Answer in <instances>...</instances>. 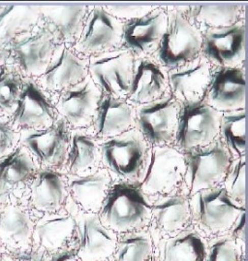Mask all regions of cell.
<instances>
[{
    "label": "cell",
    "mask_w": 248,
    "mask_h": 261,
    "mask_svg": "<svg viewBox=\"0 0 248 261\" xmlns=\"http://www.w3.org/2000/svg\"><path fill=\"white\" fill-rule=\"evenodd\" d=\"M98 218L115 234L138 232L151 221V204L139 186L119 181L109 187Z\"/></svg>",
    "instance_id": "6da1fadb"
},
{
    "label": "cell",
    "mask_w": 248,
    "mask_h": 261,
    "mask_svg": "<svg viewBox=\"0 0 248 261\" xmlns=\"http://www.w3.org/2000/svg\"><path fill=\"white\" fill-rule=\"evenodd\" d=\"M101 161L121 181L140 186L149 166L150 151L139 131L129 130L103 141Z\"/></svg>",
    "instance_id": "7a4b0ae2"
},
{
    "label": "cell",
    "mask_w": 248,
    "mask_h": 261,
    "mask_svg": "<svg viewBox=\"0 0 248 261\" xmlns=\"http://www.w3.org/2000/svg\"><path fill=\"white\" fill-rule=\"evenodd\" d=\"M160 66L174 70L199 59L202 34L178 9L167 13V28L156 50Z\"/></svg>",
    "instance_id": "3957f363"
},
{
    "label": "cell",
    "mask_w": 248,
    "mask_h": 261,
    "mask_svg": "<svg viewBox=\"0 0 248 261\" xmlns=\"http://www.w3.org/2000/svg\"><path fill=\"white\" fill-rule=\"evenodd\" d=\"M183 155L185 161L183 184L189 196L219 187L224 181L233 160L221 140L184 151Z\"/></svg>",
    "instance_id": "277c9868"
},
{
    "label": "cell",
    "mask_w": 248,
    "mask_h": 261,
    "mask_svg": "<svg viewBox=\"0 0 248 261\" xmlns=\"http://www.w3.org/2000/svg\"><path fill=\"white\" fill-rule=\"evenodd\" d=\"M220 118L221 113L203 100L181 104L175 137L179 151H190L215 141Z\"/></svg>",
    "instance_id": "5b68a950"
},
{
    "label": "cell",
    "mask_w": 248,
    "mask_h": 261,
    "mask_svg": "<svg viewBox=\"0 0 248 261\" xmlns=\"http://www.w3.org/2000/svg\"><path fill=\"white\" fill-rule=\"evenodd\" d=\"M189 205L191 216L201 228L209 233L229 230L244 212L229 197L223 187L201 191L191 195Z\"/></svg>",
    "instance_id": "8992f818"
},
{
    "label": "cell",
    "mask_w": 248,
    "mask_h": 261,
    "mask_svg": "<svg viewBox=\"0 0 248 261\" xmlns=\"http://www.w3.org/2000/svg\"><path fill=\"white\" fill-rule=\"evenodd\" d=\"M184 174L185 161L182 151L169 146L154 147L150 151L149 166L140 189L147 196L170 195L183 184Z\"/></svg>",
    "instance_id": "52a82bcc"
},
{
    "label": "cell",
    "mask_w": 248,
    "mask_h": 261,
    "mask_svg": "<svg viewBox=\"0 0 248 261\" xmlns=\"http://www.w3.org/2000/svg\"><path fill=\"white\" fill-rule=\"evenodd\" d=\"M179 110L180 103L172 94L141 105L135 120L140 134L154 147L167 146L175 140Z\"/></svg>",
    "instance_id": "ba28073f"
},
{
    "label": "cell",
    "mask_w": 248,
    "mask_h": 261,
    "mask_svg": "<svg viewBox=\"0 0 248 261\" xmlns=\"http://www.w3.org/2000/svg\"><path fill=\"white\" fill-rule=\"evenodd\" d=\"M135 59L128 50H112L91 58L88 70L90 79L105 94L127 97Z\"/></svg>",
    "instance_id": "9c48e42d"
},
{
    "label": "cell",
    "mask_w": 248,
    "mask_h": 261,
    "mask_svg": "<svg viewBox=\"0 0 248 261\" xmlns=\"http://www.w3.org/2000/svg\"><path fill=\"white\" fill-rule=\"evenodd\" d=\"M68 124L60 118L41 130L21 131V145L45 166L60 168L66 162L70 144Z\"/></svg>",
    "instance_id": "30bf717a"
},
{
    "label": "cell",
    "mask_w": 248,
    "mask_h": 261,
    "mask_svg": "<svg viewBox=\"0 0 248 261\" xmlns=\"http://www.w3.org/2000/svg\"><path fill=\"white\" fill-rule=\"evenodd\" d=\"M122 25L104 6H94L77 41V50L93 58L112 51L121 43Z\"/></svg>",
    "instance_id": "8fae6325"
},
{
    "label": "cell",
    "mask_w": 248,
    "mask_h": 261,
    "mask_svg": "<svg viewBox=\"0 0 248 261\" xmlns=\"http://www.w3.org/2000/svg\"><path fill=\"white\" fill-rule=\"evenodd\" d=\"M201 54L219 68H237L245 58L244 25L238 22L229 28L205 31Z\"/></svg>",
    "instance_id": "7c38bea8"
},
{
    "label": "cell",
    "mask_w": 248,
    "mask_h": 261,
    "mask_svg": "<svg viewBox=\"0 0 248 261\" xmlns=\"http://www.w3.org/2000/svg\"><path fill=\"white\" fill-rule=\"evenodd\" d=\"M166 28L167 13L154 7L148 14L122 25L121 44L134 57H148L157 50Z\"/></svg>",
    "instance_id": "4fadbf2b"
},
{
    "label": "cell",
    "mask_w": 248,
    "mask_h": 261,
    "mask_svg": "<svg viewBox=\"0 0 248 261\" xmlns=\"http://www.w3.org/2000/svg\"><path fill=\"white\" fill-rule=\"evenodd\" d=\"M10 118L12 126L21 131L45 129L56 121L50 100L32 80L23 82L20 99Z\"/></svg>",
    "instance_id": "5bb4252c"
},
{
    "label": "cell",
    "mask_w": 248,
    "mask_h": 261,
    "mask_svg": "<svg viewBox=\"0 0 248 261\" xmlns=\"http://www.w3.org/2000/svg\"><path fill=\"white\" fill-rule=\"evenodd\" d=\"M203 101L219 113L243 110L245 105V75L237 68H219L209 83Z\"/></svg>",
    "instance_id": "9a60e30c"
},
{
    "label": "cell",
    "mask_w": 248,
    "mask_h": 261,
    "mask_svg": "<svg viewBox=\"0 0 248 261\" xmlns=\"http://www.w3.org/2000/svg\"><path fill=\"white\" fill-rule=\"evenodd\" d=\"M7 50L24 74L40 77L49 66L57 47L52 35L44 27L16 41Z\"/></svg>",
    "instance_id": "2e32d148"
},
{
    "label": "cell",
    "mask_w": 248,
    "mask_h": 261,
    "mask_svg": "<svg viewBox=\"0 0 248 261\" xmlns=\"http://www.w3.org/2000/svg\"><path fill=\"white\" fill-rule=\"evenodd\" d=\"M78 229L77 257L79 260L107 261L115 254L118 245L116 234L101 223L96 214H82Z\"/></svg>",
    "instance_id": "e0dca14e"
},
{
    "label": "cell",
    "mask_w": 248,
    "mask_h": 261,
    "mask_svg": "<svg viewBox=\"0 0 248 261\" xmlns=\"http://www.w3.org/2000/svg\"><path fill=\"white\" fill-rule=\"evenodd\" d=\"M89 77L85 61L65 45H61L57 48L46 71L40 76V82L48 91L63 92L81 84Z\"/></svg>",
    "instance_id": "ac0fdd59"
},
{
    "label": "cell",
    "mask_w": 248,
    "mask_h": 261,
    "mask_svg": "<svg viewBox=\"0 0 248 261\" xmlns=\"http://www.w3.org/2000/svg\"><path fill=\"white\" fill-rule=\"evenodd\" d=\"M211 77L209 61L199 58L186 65L170 71L167 82L171 94L180 104L195 103L203 100Z\"/></svg>",
    "instance_id": "d6986e66"
},
{
    "label": "cell",
    "mask_w": 248,
    "mask_h": 261,
    "mask_svg": "<svg viewBox=\"0 0 248 261\" xmlns=\"http://www.w3.org/2000/svg\"><path fill=\"white\" fill-rule=\"evenodd\" d=\"M101 92L90 77L78 86L63 91L57 108L61 118L73 127H84L93 121Z\"/></svg>",
    "instance_id": "ffe728a7"
},
{
    "label": "cell",
    "mask_w": 248,
    "mask_h": 261,
    "mask_svg": "<svg viewBox=\"0 0 248 261\" xmlns=\"http://www.w3.org/2000/svg\"><path fill=\"white\" fill-rule=\"evenodd\" d=\"M135 120L136 110L128 101L104 94L92 121L95 135L104 141L129 131Z\"/></svg>",
    "instance_id": "44dd1931"
},
{
    "label": "cell",
    "mask_w": 248,
    "mask_h": 261,
    "mask_svg": "<svg viewBox=\"0 0 248 261\" xmlns=\"http://www.w3.org/2000/svg\"><path fill=\"white\" fill-rule=\"evenodd\" d=\"M168 82L161 66L148 57L135 60L127 100L145 105L164 96Z\"/></svg>",
    "instance_id": "7402d4cb"
},
{
    "label": "cell",
    "mask_w": 248,
    "mask_h": 261,
    "mask_svg": "<svg viewBox=\"0 0 248 261\" xmlns=\"http://www.w3.org/2000/svg\"><path fill=\"white\" fill-rule=\"evenodd\" d=\"M41 19L53 39L61 43L79 40L89 15L88 6H39Z\"/></svg>",
    "instance_id": "603a6c76"
},
{
    "label": "cell",
    "mask_w": 248,
    "mask_h": 261,
    "mask_svg": "<svg viewBox=\"0 0 248 261\" xmlns=\"http://www.w3.org/2000/svg\"><path fill=\"white\" fill-rule=\"evenodd\" d=\"M40 20L39 6H0V47L7 50L13 43L33 32Z\"/></svg>",
    "instance_id": "cb8c5ba5"
},
{
    "label": "cell",
    "mask_w": 248,
    "mask_h": 261,
    "mask_svg": "<svg viewBox=\"0 0 248 261\" xmlns=\"http://www.w3.org/2000/svg\"><path fill=\"white\" fill-rule=\"evenodd\" d=\"M190 219L189 198L185 195L173 193L151 204V220L161 233L178 234L184 230Z\"/></svg>",
    "instance_id": "d4e9b609"
},
{
    "label": "cell",
    "mask_w": 248,
    "mask_h": 261,
    "mask_svg": "<svg viewBox=\"0 0 248 261\" xmlns=\"http://www.w3.org/2000/svg\"><path fill=\"white\" fill-rule=\"evenodd\" d=\"M70 194L87 213H99L109 189L107 173L96 171L81 175H72L68 181Z\"/></svg>",
    "instance_id": "484cf974"
},
{
    "label": "cell",
    "mask_w": 248,
    "mask_h": 261,
    "mask_svg": "<svg viewBox=\"0 0 248 261\" xmlns=\"http://www.w3.org/2000/svg\"><path fill=\"white\" fill-rule=\"evenodd\" d=\"M66 198V185L58 172L43 169L34 175L30 187V199L37 210L57 213Z\"/></svg>",
    "instance_id": "4316f807"
},
{
    "label": "cell",
    "mask_w": 248,
    "mask_h": 261,
    "mask_svg": "<svg viewBox=\"0 0 248 261\" xmlns=\"http://www.w3.org/2000/svg\"><path fill=\"white\" fill-rule=\"evenodd\" d=\"M76 227L77 222L68 214H47L34 225L32 241L44 251H60L73 236Z\"/></svg>",
    "instance_id": "83f0119b"
},
{
    "label": "cell",
    "mask_w": 248,
    "mask_h": 261,
    "mask_svg": "<svg viewBox=\"0 0 248 261\" xmlns=\"http://www.w3.org/2000/svg\"><path fill=\"white\" fill-rule=\"evenodd\" d=\"M34 224L30 215L17 205H7L0 213V240L15 251H26Z\"/></svg>",
    "instance_id": "f1b7e54d"
},
{
    "label": "cell",
    "mask_w": 248,
    "mask_h": 261,
    "mask_svg": "<svg viewBox=\"0 0 248 261\" xmlns=\"http://www.w3.org/2000/svg\"><path fill=\"white\" fill-rule=\"evenodd\" d=\"M208 247L198 231L187 228L160 244V261H206Z\"/></svg>",
    "instance_id": "f546056e"
},
{
    "label": "cell",
    "mask_w": 248,
    "mask_h": 261,
    "mask_svg": "<svg viewBox=\"0 0 248 261\" xmlns=\"http://www.w3.org/2000/svg\"><path fill=\"white\" fill-rule=\"evenodd\" d=\"M35 175L31 153L22 145L17 146L0 160V195L30 181Z\"/></svg>",
    "instance_id": "4dcf8cb0"
},
{
    "label": "cell",
    "mask_w": 248,
    "mask_h": 261,
    "mask_svg": "<svg viewBox=\"0 0 248 261\" xmlns=\"http://www.w3.org/2000/svg\"><path fill=\"white\" fill-rule=\"evenodd\" d=\"M242 5L239 4H207L195 5L185 8L183 16L187 20L202 24L209 30L229 28L237 24Z\"/></svg>",
    "instance_id": "1f68e13d"
},
{
    "label": "cell",
    "mask_w": 248,
    "mask_h": 261,
    "mask_svg": "<svg viewBox=\"0 0 248 261\" xmlns=\"http://www.w3.org/2000/svg\"><path fill=\"white\" fill-rule=\"evenodd\" d=\"M99 147L95 140L81 131H75L70 137L65 164L72 175H81L98 161Z\"/></svg>",
    "instance_id": "d6a6232c"
},
{
    "label": "cell",
    "mask_w": 248,
    "mask_h": 261,
    "mask_svg": "<svg viewBox=\"0 0 248 261\" xmlns=\"http://www.w3.org/2000/svg\"><path fill=\"white\" fill-rule=\"evenodd\" d=\"M222 143L232 159L245 154V111L222 113L219 123Z\"/></svg>",
    "instance_id": "836d02e7"
},
{
    "label": "cell",
    "mask_w": 248,
    "mask_h": 261,
    "mask_svg": "<svg viewBox=\"0 0 248 261\" xmlns=\"http://www.w3.org/2000/svg\"><path fill=\"white\" fill-rule=\"evenodd\" d=\"M115 254L117 261H152V238L144 231L126 234L118 241Z\"/></svg>",
    "instance_id": "e575fe53"
},
{
    "label": "cell",
    "mask_w": 248,
    "mask_h": 261,
    "mask_svg": "<svg viewBox=\"0 0 248 261\" xmlns=\"http://www.w3.org/2000/svg\"><path fill=\"white\" fill-rule=\"evenodd\" d=\"M23 81L10 65L0 67V114L11 117L17 107Z\"/></svg>",
    "instance_id": "d590c367"
},
{
    "label": "cell",
    "mask_w": 248,
    "mask_h": 261,
    "mask_svg": "<svg viewBox=\"0 0 248 261\" xmlns=\"http://www.w3.org/2000/svg\"><path fill=\"white\" fill-rule=\"evenodd\" d=\"M245 155L232 160L223 181L229 197L241 207H244L245 202Z\"/></svg>",
    "instance_id": "8d00e7d4"
},
{
    "label": "cell",
    "mask_w": 248,
    "mask_h": 261,
    "mask_svg": "<svg viewBox=\"0 0 248 261\" xmlns=\"http://www.w3.org/2000/svg\"><path fill=\"white\" fill-rule=\"evenodd\" d=\"M206 261H239V251L231 237L219 238L208 249Z\"/></svg>",
    "instance_id": "74e56055"
},
{
    "label": "cell",
    "mask_w": 248,
    "mask_h": 261,
    "mask_svg": "<svg viewBox=\"0 0 248 261\" xmlns=\"http://www.w3.org/2000/svg\"><path fill=\"white\" fill-rule=\"evenodd\" d=\"M20 134L9 121L0 118V160L9 154L18 145Z\"/></svg>",
    "instance_id": "f35d334b"
},
{
    "label": "cell",
    "mask_w": 248,
    "mask_h": 261,
    "mask_svg": "<svg viewBox=\"0 0 248 261\" xmlns=\"http://www.w3.org/2000/svg\"><path fill=\"white\" fill-rule=\"evenodd\" d=\"M105 8L109 12L111 15H113L118 20L124 19L126 21L133 19L140 18L152 10L154 7L152 6H130V5H111V6H105Z\"/></svg>",
    "instance_id": "ab89813d"
},
{
    "label": "cell",
    "mask_w": 248,
    "mask_h": 261,
    "mask_svg": "<svg viewBox=\"0 0 248 261\" xmlns=\"http://www.w3.org/2000/svg\"><path fill=\"white\" fill-rule=\"evenodd\" d=\"M245 228H246V222H245V211L242 212L238 220L232 226V240L235 242L236 246L238 247L239 252H244L245 248Z\"/></svg>",
    "instance_id": "60d3db41"
},
{
    "label": "cell",
    "mask_w": 248,
    "mask_h": 261,
    "mask_svg": "<svg viewBox=\"0 0 248 261\" xmlns=\"http://www.w3.org/2000/svg\"><path fill=\"white\" fill-rule=\"evenodd\" d=\"M17 255L14 256L12 261H45V259L36 253H27V251H18Z\"/></svg>",
    "instance_id": "b9f144b4"
},
{
    "label": "cell",
    "mask_w": 248,
    "mask_h": 261,
    "mask_svg": "<svg viewBox=\"0 0 248 261\" xmlns=\"http://www.w3.org/2000/svg\"><path fill=\"white\" fill-rule=\"evenodd\" d=\"M50 261H78V259L70 252H59L52 256Z\"/></svg>",
    "instance_id": "7bdbcfd3"
},
{
    "label": "cell",
    "mask_w": 248,
    "mask_h": 261,
    "mask_svg": "<svg viewBox=\"0 0 248 261\" xmlns=\"http://www.w3.org/2000/svg\"><path fill=\"white\" fill-rule=\"evenodd\" d=\"M9 57V50L0 47V67H2L4 64H6V61Z\"/></svg>",
    "instance_id": "ee69618b"
},
{
    "label": "cell",
    "mask_w": 248,
    "mask_h": 261,
    "mask_svg": "<svg viewBox=\"0 0 248 261\" xmlns=\"http://www.w3.org/2000/svg\"><path fill=\"white\" fill-rule=\"evenodd\" d=\"M0 261H4L3 257H2V254H1V252H0Z\"/></svg>",
    "instance_id": "f6af8a7d"
}]
</instances>
